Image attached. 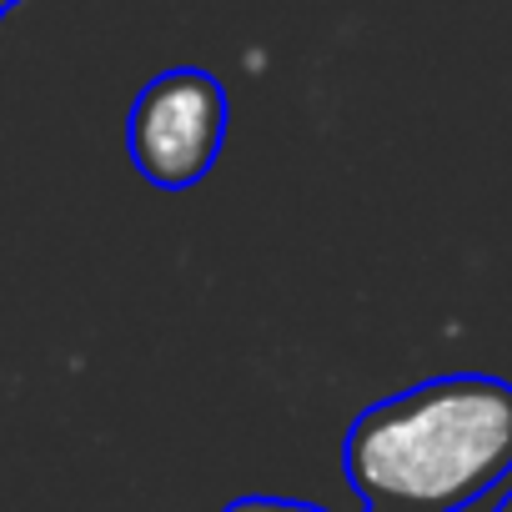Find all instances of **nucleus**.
I'll return each mask as SVG.
<instances>
[{"label": "nucleus", "instance_id": "obj_3", "mask_svg": "<svg viewBox=\"0 0 512 512\" xmlns=\"http://www.w3.org/2000/svg\"><path fill=\"white\" fill-rule=\"evenodd\" d=\"M221 512H327L317 502H302V497H267V492H251V497H236L226 502Z\"/></svg>", "mask_w": 512, "mask_h": 512}, {"label": "nucleus", "instance_id": "obj_5", "mask_svg": "<svg viewBox=\"0 0 512 512\" xmlns=\"http://www.w3.org/2000/svg\"><path fill=\"white\" fill-rule=\"evenodd\" d=\"M497 512H512V492H507V497H502V502H497Z\"/></svg>", "mask_w": 512, "mask_h": 512}, {"label": "nucleus", "instance_id": "obj_1", "mask_svg": "<svg viewBox=\"0 0 512 512\" xmlns=\"http://www.w3.org/2000/svg\"><path fill=\"white\" fill-rule=\"evenodd\" d=\"M342 472L367 507L462 512L512 472V382L447 372L357 412Z\"/></svg>", "mask_w": 512, "mask_h": 512}, {"label": "nucleus", "instance_id": "obj_2", "mask_svg": "<svg viewBox=\"0 0 512 512\" xmlns=\"http://www.w3.org/2000/svg\"><path fill=\"white\" fill-rule=\"evenodd\" d=\"M231 101L226 86L201 66H171L141 86L126 121L131 166L156 191H191L206 181L226 146Z\"/></svg>", "mask_w": 512, "mask_h": 512}, {"label": "nucleus", "instance_id": "obj_6", "mask_svg": "<svg viewBox=\"0 0 512 512\" xmlns=\"http://www.w3.org/2000/svg\"><path fill=\"white\" fill-rule=\"evenodd\" d=\"M367 512H402V507H367Z\"/></svg>", "mask_w": 512, "mask_h": 512}, {"label": "nucleus", "instance_id": "obj_4", "mask_svg": "<svg viewBox=\"0 0 512 512\" xmlns=\"http://www.w3.org/2000/svg\"><path fill=\"white\" fill-rule=\"evenodd\" d=\"M16 6H21V0H0V26H6V16H11Z\"/></svg>", "mask_w": 512, "mask_h": 512}]
</instances>
